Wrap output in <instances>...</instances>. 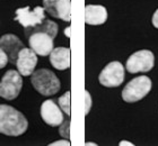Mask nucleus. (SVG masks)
I'll list each match as a JSON object with an SVG mask.
<instances>
[{
	"label": "nucleus",
	"mask_w": 158,
	"mask_h": 146,
	"mask_svg": "<svg viewBox=\"0 0 158 146\" xmlns=\"http://www.w3.org/2000/svg\"><path fill=\"white\" fill-rule=\"evenodd\" d=\"M28 121L15 108L0 105V133L8 136H19L27 130Z\"/></svg>",
	"instance_id": "nucleus-1"
},
{
	"label": "nucleus",
	"mask_w": 158,
	"mask_h": 146,
	"mask_svg": "<svg viewBox=\"0 0 158 146\" xmlns=\"http://www.w3.org/2000/svg\"><path fill=\"white\" fill-rule=\"evenodd\" d=\"M31 81L35 90L43 96H52L60 90L59 79L48 69H41L36 72H33Z\"/></svg>",
	"instance_id": "nucleus-2"
},
{
	"label": "nucleus",
	"mask_w": 158,
	"mask_h": 146,
	"mask_svg": "<svg viewBox=\"0 0 158 146\" xmlns=\"http://www.w3.org/2000/svg\"><path fill=\"white\" fill-rule=\"evenodd\" d=\"M152 90V80L141 75L132 79L122 91V99L125 102H137L145 98Z\"/></svg>",
	"instance_id": "nucleus-3"
},
{
	"label": "nucleus",
	"mask_w": 158,
	"mask_h": 146,
	"mask_svg": "<svg viewBox=\"0 0 158 146\" xmlns=\"http://www.w3.org/2000/svg\"><path fill=\"white\" fill-rule=\"evenodd\" d=\"M23 87V79L19 72L9 70L5 73L0 82V97L7 100H13L18 97Z\"/></svg>",
	"instance_id": "nucleus-4"
},
{
	"label": "nucleus",
	"mask_w": 158,
	"mask_h": 146,
	"mask_svg": "<svg viewBox=\"0 0 158 146\" xmlns=\"http://www.w3.org/2000/svg\"><path fill=\"white\" fill-rule=\"evenodd\" d=\"M155 56L148 49H141L133 53L127 61V70L129 73L148 72L154 68Z\"/></svg>",
	"instance_id": "nucleus-5"
},
{
	"label": "nucleus",
	"mask_w": 158,
	"mask_h": 146,
	"mask_svg": "<svg viewBox=\"0 0 158 146\" xmlns=\"http://www.w3.org/2000/svg\"><path fill=\"white\" fill-rule=\"evenodd\" d=\"M99 83L104 87L114 88L121 85L124 80V69L120 62H111L99 74Z\"/></svg>",
	"instance_id": "nucleus-6"
},
{
	"label": "nucleus",
	"mask_w": 158,
	"mask_h": 146,
	"mask_svg": "<svg viewBox=\"0 0 158 146\" xmlns=\"http://www.w3.org/2000/svg\"><path fill=\"white\" fill-rule=\"evenodd\" d=\"M53 39L54 37L45 32H35L28 36L31 49L41 56L50 55L53 49Z\"/></svg>",
	"instance_id": "nucleus-7"
},
{
	"label": "nucleus",
	"mask_w": 158,
	"mask_h": 146,
	"mask_svg": "<svg viewBox=\"0 0 158 146\" xmlns=\"http://www.w3.org/2000/svg\"><path fill=\"white\" fill-rule=\"evenodd\" d=\"M43 8L56 18L64 22L71 19V0H43Z\"/></svg>",
	"instance_id": "nucleus-8"
},
{
	"label": "nucleus",
	"mask_w": 158,
	"mask_h": 146,
	"mask_svg": "<svg viewBox=\"0 0 158 146\" xmlns=\"http://www.w3.org/2000/svg\"><path fill=\"white\" fill-rule=\"evenodd\" d=\"M16 18L20 25H23L24 28H30L33 27L37 24L42 23L45 19V15H44V8L42 7H36L33 11L30 10V7H25V8H20L16 10Z\"/></svg>",
	"instance_id": "nucleus-9"
},
{
	"label": "nucleus",
	"mask_w": 158,
	"mask_h": 146,
	"mask_svg": "<svg viewBox=\"0 0 158 146\" xmlns=\"http://www.w3.org/2000/svg\"><path fill=\"white\" fill-rule=\"evenodd\" d=\"M41 116L44 123L52 127L60 126L63 123V114L59 106L53 100H45L41 106Z\"/></svg>",
	"instance_id": "nucleus-10"
},
{
	"label": "nucleus",
	"mask_w": 158,
	"mask_h": 146,
	"mask_svg": "<svg viewBox=\"0 0 158 146\" xmlns=\"http://www.w3.org/2000/svg\"><path fill=\"white\" fill-rule=\"evenodd\" d=\"M37 64V56L36 53L32 49L24 47L18 54V57L16 60L17 70L20 74L24 77L33 74L34 70Z\"/></svg>",
	"instance_id": "nucleus-11"
},
{
	"label": "nucleus",
	"mask_w": 158,
	"mask_h": 146,
	"mask_svg": "<svg viewBox=\"0 0 158 146\" xmlns=\"http://www.w3.org/2000/svg\"><path fill=\"white\" fill-rule=\"evenodd\" d=\"M0 47L8 56V61L13 64H16L18 54L24 49V44L17 36L13 34H6L0 37Z\"/></svg>",
	"instance_id": "nucleus-12"
},
{
	"label": "nucleus",
	"mask_w": 158,
	"mask_h": 146,
	"mask_svg": "<svg viewBox=\"0 0 158 146\" xmlns=\"http://www.w3.org/2000/svg\"><path fill=\"white\" fill-rule=\"evenodd\" d=\"M107 19L105 7L99 5H88L85 7V23L88 25H102Z\"/></svg>",
	"instance_id": "nucleus-13"
},
{
	"label": "nucleus",
	"mask_w": 158,
	"mask_h": 146,
	"mask_svg": "<svg viewBox=\"0 0 158 146\" xmlns=\"http://www.w3.org/2000/svg\"><path fill=\"white\" fill-rule=\"evenodd\" d=\"M50 62L56 70H67L70 66V49L67 47H56L50 53Z\"/></svg>",
	"instance_id": "nucleus-14"
},
{
	"label": "nucleus",
	"mask_w": 158,
	"mask_h": 146,
	"mask_svg": "<svg viewBox=\"0 0 158 146\" xmlns=\"http://www.w3.org/2000/svg\"><path fill=\"white\" fill-rule=\"evenodd\" d=\"M24 29H25V35H26V37H28L32 33H35V32H45L48 34H50L51 36H53L54 38H56V34H58V25L54 22L49 19H44L42 23L37 24L35 26L30 27V28H24Z\"/></svg>",
	"instance_id": "nucleus-15"
},
{
	"label": "nucleus",
	"mask_w": 158,
	"mask_h": 146,
	"mask_svg": "<svg viewBox=\"0 0 158 146\" xmlns=\"http://www.w3.org/2000/svg\"><path fill=\"white\" fill-rule=\"evenodd\" d=\"M59 106L61 108V110L67 115V116H70V91H67L66 93L61 96L59 98Z\"/></svg>",
	"instance_id": "nucleus-16"
},
{
	"label": "nucleus",
	"mask_w": 158,
	"mask_h": 146,
	"mask_svg": "<svg viewBox=\"0 0 158 146\" xmlns=\"http://www.w3.org/2000/svg\"><path fill=\"white\" fill-rule=\"evenodd\" d=\"M60 135L67 140L70 138V120H63V123L60 125Z\"/></svg>",
	"instance_id": "nucleus-17"
},
{
	"label": "nucleus",
	"mask_w": 158,
	"mask_h": 146,
	"mask_svg": "<svg viewBox=\"0 0 158 146\" xmlns=\"http://www.w3.org/2000/svg\"><path fill=\"white\" fill-rule=\"evenodd\" d=\"M85 115H87L89 112V110H90V107H92V98H90V94H89L88 91H85Z\"/></svg>",
	"instance_id": "nucleus-18"
},
{
	"label": "nucleus",
	"mask_w": 158,
	"mask_h": 146,
	"mask_svg": "<svg viewBox=\"0 0 158 146\" xmlns=\"http://www.w3.org/2000/svg\"><path fill=\"white\" fill-rule=\"evenodd\" d=\"M8 63V56L6 55V53L3 52L2 49L0 47V69L5 68Z\"/></svg>",
	"instance_id": "nucleus-19"
},
{
	"label": "nucleus",
	"mask_w": 158,
	"mask_h": 146,
	"mask_svg": "<svg viewBox=\"0 0 158 146\" xmlns=\"http://www.w3.org/2000/svg\"><path fill=\"white\" fill-rule=\"evenodd\" d=\"M69 145H70V142H68V140H58V142L50 144V146H69Z\"/></svg>",
	"instance_id": "nucleus-20"
},
{
	"label": "nucleus",
	"mask_w": 158,
	"mask_h": 146,
	"mask_svg": "<svg viewBox=\"0 0 158 146\" xmlns=\"http://www.w3.org/2000/svg\"><path fill=\"white\" fill-rule=\"evenodd\" d=\"M152 25L156 27V28H158V9L155 11V14H154V16H152Z\"/></svg>",
	"instance_id": "nucleus-21"
},
{
	"label": "nucleus",
	"mask_w": 158,
	"mask_h": 146,
	"mask_svg": "<svg viewBox=\"0 0 158 146\" xmlns=\"http://www.w3.org/2000/svg\"><path fill=\"white\" fill-rule=\"evenodd\" d=\"M118 145L120 146H133V144L130 143V142H128V140H122V142H120Z\"/></svg>",
	"instance_id": "nucleus-22"
},
{
	"label": "nucleus",
	"mask_w": 158,
	"mask_h": 146,
	"mask_svg": "<svg viewBox=\"0 0 158 146\" xmlns=\"http://www.w3.org/2000/svg\"><path fill=\"white\" fill-rule=\"evenodd\" d=\"M64 34H66L67 37H70V27L66 28V30H64Z\"/></svg>",
	"instance_id": "nucleus-23"
},
{
	"label": "nucleus",
	"mask_w": 158,
	"mask_h": 146,
	"mask_svg": "<svg viewBox=\"0 0 158 146\" xmlns=\"http://www.w3.org/2000/svg\"><path fill=\"white\" fill-rule=\"evenodd\" d=\"M86 145H87V146H96V144H94V143H86Z\"/></svg>",
	"instance_id": "nucleus-24"
}]
</instances>
